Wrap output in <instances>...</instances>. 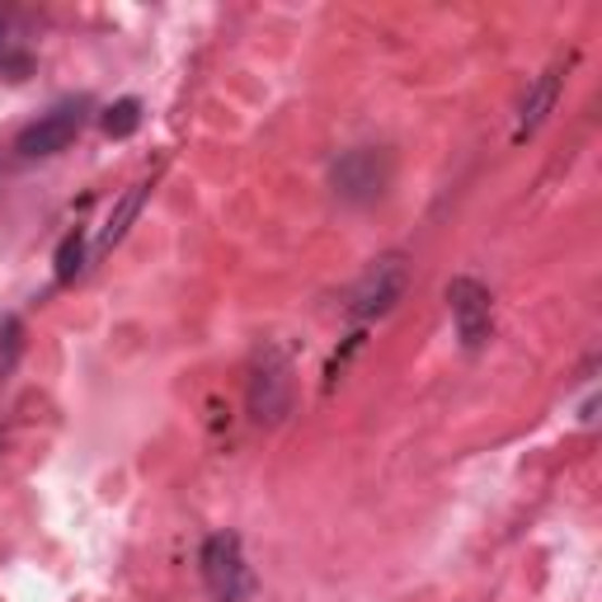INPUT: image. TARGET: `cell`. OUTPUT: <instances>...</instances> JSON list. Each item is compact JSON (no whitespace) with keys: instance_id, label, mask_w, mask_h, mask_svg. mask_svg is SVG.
<instances>
[{"instance_id":"7a4b0ae2","label":"cell","mask_w":602,"mask_h":602,"mask_svg":"<svg viewBox=\"0 0 602 602\" xmlns=\"http://www.w3.org/2000/svg\"><path fill=\"white\" fill-rule=\"evenodd\" d=\"M386 184H391V155L381 147H353L329 165V189H335L339 203L367 208L386 193Z\"/></svg>"},{"instance_id":"52a82bcc","label":"cell","mask_w":602,"mask_h":602,"mask_svg":"<svg viewBox=\"0 0 602 602\" xmlns=\"http://www.w3.org/2000/svg\"><path fill=\"white\" fill-rule=\"evenodd\" d=\"M561 80H565V71H561V66L541 71V76L532 80V90H527L523 109H518V127H513V141H527V137H532L541 123L551 118L555 99H561Z\"/></svg>"},{"instance_id":"7c38bea8","label":"cell","mask_w":602,"mask_h":602,"mask_svg":"<svg viewBox=\"0 0 602 602\" xmlns=\"http://www.w3.org/2000/svg\"><path fill=\"white\" fill-rule=\"evenodd\" d=\"M20 353H24V321L20 315H5V321H0V381L14 372Z\"/></svg>"},{"instance_id":"8fae6325","label":"cell","mask_w":602,"mask_h":602,"mask_svg":"<svg viewBox=\"0 0 602 602\" xmlns=\"http://www.w3.org/2000/svg\"><path fill=\"white\" fill-rule=\"evenodd\" d=\"M80 268H85V236L80 231H71L62 246H57V260H52V274L57 283H76L80 278Z\"/></svg>"},{"instance_id":"277c9868","label":"cell","mask_w":602,"mask_h":602,"mask_svg":"<svg viewBox=\"0 0 602 602\" xmlns=\"http://www.w3.org/2000/svg\"><path fill=\"white\" fill-rule=\"evenodd\" d=\"M198 569H203V589L212 602H246L250 598V565L240 551L236 532H212L198 551Z\"/></svg>"},{"instance_id":"3957f363","label":"cell","mask_w":602,"mask_h":602,"mask_svg":"<svg viewBox=\"0 0 602 602\" xmlns=\"http://www.w3.org/2000/svg\"><path fill=\"white\" fill-rule=\"evenodd\" d=\"M410 288V264L400 260V254H381L377 264H367V274L349 288V311L358 325H367V321H381V315H391L396 311V301L405 297Z\"/></svg>"},{"instance_id":"5b68a950","label":"cell","mask_w":602,"mask_h":602,"mask_svg":"<svg viewBox=\"0 0 602 602\" xmlns=\"http://www.w3.org/2000/svg\"><path fill=\"white\" fill-rule=\"evenodd\" d=\"M85 118H90V99H62L57 109L38 113V118L28 123L20 137H14V151H20L24 161H48V155L66 151L71 141L80 137Z\"/></svg>"},{"instance_id":"8992f818","label":"cell","mask_w":602,"mask_h":602,"mask_svg":"<svg viewBox=\"0 0 602 602\" xmlns=\"http://www.w3.org/2000/svg\"><path fill=\"white\" fill-rule=\"evenodd\" d=\"M448 306H452V325H456V339H462L466 353H480L485 339H490V325H494V301L490 288L476 278H452L448 283Z\"/></svg>"},{"instance_id":"ba28073f","label":"cell","mask_w":602,"mask_h":602,"mask_svg":"<svg viewBox=\"0 0 602 602\" xmlns=\"http://www.w3.org/2000/svg\"><path fill=\"white\" fill-rule=\"evenodd\" d=\"M34 71V48H28L24 28H20V14L14 10H0V76L5 80H24Z\"/></svg>"},{"instance_id":"9c48e42d","label":"cell","mask_w":602,"mask_h":602,"mask_svg":"<svg viewBox=\"0 0 602 602\" xmlns=\"http://www.w3.org/2000/svg\"><path fill=\"white\" fill-rule=\"evenodd\" d=\"M147 193H151V184H133L118 203H113V212H109V222H104V231H99V240H95V254H109L118 240L133 231V222H137V212H141V203H147Z\"/></svg>"},{"instance_id":"30bf717a","label":"cell","mask_w":602,"mask_h":602,"mask_svg":"<svg viewBox=\"0 0 602 602\" xmlns=\"http://www.w3.org/2000/svg\"><path fill=\"white\" fill-rule=\"evenodd\" d=\"M99 123H104V133H109L113 141L133 137L137 127H141V99L127 95V99H118V104H109V109H104V118H99Z\"/></svg>"},{"instance_id":"6da1fadb","label":"cell","mask_w":602,"mask_h":602,"mask_svg":"<svg viewBox=\"0 0 602 602\" xmlns=\"http://www.w3.org/2000/svg\"><path fill=\"white\" fill-rule=\"evenodd\" d=\"M292 400H297V377H292V363L283 349H260L250 367V381H246V405H250V419L260 428H274L292 414Z\"/></svg>"}]
</instances>
